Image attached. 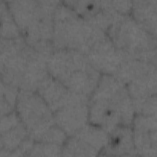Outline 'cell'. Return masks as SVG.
I'll return each instance as SVG.
<instances>
[{"label": "cell", "mask_w": 157, "mask_h": 157, "mask_svg": "<svg viewBox=\"0 0 157 157\" xmlns=\"http://www.w3.org/2000/svg\"><path fill=\"white\" fill-rule=\"evenodd\" d=\"M47 55L20 36L1 39V81L18 90L36 91L49 75Z\"/></svg>", "instance_id": "1"}, {"label": "cell", "mask_w": 157, "mask_h": 157, "mask_svg": "<svg viewBox=\"0 0 157 157\" xmlns=\"http://www.w3.org/2000/svg\"><path fill=\"white\" fill-rule=\"evenodd\" d=\"M89 123L107 132L120 126H131L136 113L124 85L115 76L102 74L89 97Z\"/></svg>", "instance_id": "2"}, {"label": "cell", "mask_w": 157, "mask_h": 157, "mask_svg": "<svg viewBox=\"0 0 157 157\" xmlns=\"http://www.w3.org/2000/svg\"><path fill=\"white\" fill-rule=\"evenodd\" d=\"M59 1H6L21 36L47 56L56 50L53 34L55 12Z\"/></svg>", "instance_id": "3"}, {"label": "cell", "mask_w": 157, "mask_h": 157, "mask_svg": "<svg viewBox=\"0 0 157 157\" xmlns=\"http://www.w3.org/2000/svg\"><path fill=\"white\" fill-rule=\"evenodd\" d=\"M50 75L71 91L90 97L96 87L101 74L86 56L76 50L56 49L47 58Z\"/></svg>", "instance_id": "4"}, {"label": "cell", "mask_w": 157, "mask_h": 157, "mask_svg": "<svg viewBox=\"0 0 157 157\" xmlns=\"http://www.w3.org/2000/svg\"><path fill=\"white\" fill-rule=\"evenodd\" d=\"M107 36L78 14L64 1H59L54 15L53 40L55 49H69L86 55Z\"/></svg>", "instance_id": "5"}, {"label": "cell", "mask_w": 157, "mask_h": 157, "mask_svg": "<svg viewBox=\"0 0 157 157\" xmlns=\"http://www.w3.org/2000/svg\"><path fill=\"white\" fill-rule=\"evenodd\" d=\"M156 68L152 63L126 58L113 75L127 89L136 114L156 112Z\"/></svg>", "instance_id": "6"}, {"label": "cell", "mask_w": 157, "mask_h": 157, "mask_svg": "<svg viewBox=\"0 0 157 157\" xmlns=\"http://www.w3.org/2000/svg\"><path fill=\"white\" fill-rule=\"evenodd\" d=\"M127 58L156 64V36L139 25L130 14H120L105 32Z\"/></svg>", "instance_id": "7"}, {"label": "cell", "mask_w": 157, "mask_h": 157, "mask_svg": "<svg viewBox=\"0 0 157 157\" xmlns=\"http://www.w3.org/2000/svg\"><path fill=\"white\" fill-rule=\"evenodd\" d=\"M15 111L31 139L39 141L56 124L52 110L37 91L20 90Z\"/></svg>", "instance_id": "8"}, {"label": "cell", "mask_w": 157, "mask_h": 157, "mask_svg": "<svg viewBox=\"0 0 157 157\" xmlns=\"http://www.w3.org/2000/svg\"><path fill=\"white\" fill-rule=\"evenodd\" d=\"M89 97L71 91L52 109L55 123L68 136L89 122Z\"/></svg>", "instance_id": "9"}, {"label": "cell", "mask_w": 157, "mask_h": 157, "mask_svg": "<svg viewBox=\"0 0 157 157\" xmlns=\"http://www.w3.org/2000/svg\"><path fill=\"white\" fill-rule=\"evenodd\" d=\"M107 135L104 129L88 122L74 135L67 137L62 146L61 156H99L105 145Z\"/></svg>", "instance_id": "10"}, {"label": "cell", "mask_w": 157, "mask_h": 157, "mask_svg": "<svg viewBox=\"0 0 157 157\" xmlns=\"http://www.w3.org/2000/svg\"><path fill=\"white\" fill-rule=\"evenodd\" d=\"M131 127L137 156L156 157L157 155L156 115L136 114Z\"/></svg>", "instance_id": "11"}, {"label": "cell", "mask_w": 157, "mask_h": 157, "mask_svg": "<svg viewBox=\"0 0 157 157\" xmlns=\"http://www.w3.org/2000/svg\"><path fill=\"white\" fill-rule=\"evenodd\" d=\"M85 55L93 66L101 74L112 75L126 58L107 35L95 44Z\"/></svg>", "instance_id": "12"}, {"label": "cell", "mask_w": 157, "mask_h": 157, "mask_svg": "<svg viewBox=\"0 0 157 157\" xmlns=\"http://www.w3.org/2000/svg\"><path fill=\"white\" fill-rule=\"evenodd\" d=\"M99 156H137L131 126H118L108 132L105 145Z\"/></svg>", "instance_id": "13"}, {"label": "cell", "mask_w": 157, "mask_h": 157, "mask_svg": "<svg viewBox=\"0 0 157 157\" xmlns=\"http://www.w3.org/2000/svg\"><path fill=\"white\" fill-rule=\"evenodd\" d=\"M156 0L132 1L130 15L145 29L156 36Z\"/></svg>", "instance_id": "14"}, {"label": "cell", "mask_w": 157, "mask_h": 157, "mask_svg": "<svg viewBox=\"0 0 157 157\" xmlns=\"http://www.w3.org/2000/svg\"><path fill=\"white\" fill-rule=\"evenodd\" d=\"M0 156H12L21 144L30 137L28 131L21 121L15 126L0 132Z\"/></svg>", "instance_id": "15"}, {"label": "cell", "mask_w": 157, "mask_h": 157, "mask_svg": "<svg viewBox=\"0 0 157 157\" xmlns=\"http://www.w3.org/2000/svg\"><path fill=\"white\" fill-rule=\"evenodd\" d=\"M1 35L2 39H14L21 36L18 26L6 1H1Z\"/></svg>", "instance_id": "16"}, {"label": "cell", "mask_w": 157, "mask_h": 157, "mask_svg": "<svg viewBox=\"0 0 157 157\" xmlns=\"http://www.w3.org/2000/svg\"><path fill=\"white\" fill-rule=\"evenodd\" d=\"M19 91L17 88L1 81V116L15 110Z\"/></svg>", "instance_id": "17"}, {"label": "cell", "mask_w": 157, "mask_h": 157, "mask_svg": "<svg viewBox=\"0 0 157 157\" xmlns=\"http://www.w3.org/2000/svg\"><path fill=\"white\" fill-rule=\"evenodd\" d=\"M62 154V146L58 144L35 141L28 156H59Z\"/></svg>", "instance_id": "18"}]
</instances>
